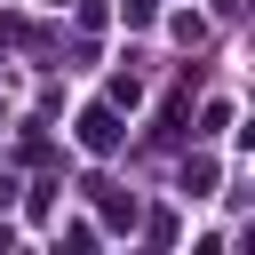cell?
Returning <instances> with one entry per match:
<instances>
[{
  "label": "cell",
  "instance_id": "6da1fadb",
  "mask_svg": "<svg viewBox=\"0 0 255 255\" xmlns=\"http://www.w3.org/2000/svg\"><path fill=\"white\" fill-rule=\"evenodd\" d=\"M120 135H128V128H120V104H88V112H80V151L112 159V151H120Z\"/></svg>",
  "mask_w": 255,
  "mask_h": 255
},
{
  "label": "cell",
  "instance_id": "7a4b0ae2",
  "mask_svg": "<svg viewBox=\"0 0 255 255\" xmlns=\"http://www.w3.org/2000/svg\"><path fill=\"white\" fill-rule=\"evenodd\" d=\"M183 191L207 199V191H215V159H183Z\"/></svg>",
  "mask_w": 255,
  "mask_h": 255
},
{
  "label": "cell",
  "instance_id": "277c9868",
  "mask_svg": "<svg viewBox=\"0 0 255 255\" xmlns=\"http://www.w3.org/2000/svg\"><path fill=\"white\" fill-rule=\"evenodd\" d=\"M215 16H239V0H215Z\"/></svg>",
  "mask_w": 255,
  "mask_h": 255
},
{
  "label": "cell",
  "instance_id": "3957f363",
  "mask_svg": "<svg viewBox=\"0 0 255 255\" xmlns=\"http://www.w3.org/2000/svg\"><path fill=\"white\" fill-rule=\"evenodd\" d=\"M120 16H128V32H143V24L159 16V8H151V0H120Z\"/></svg>",
  "mask_w": 255,
  "mask_h": 255
}]
</instances>
